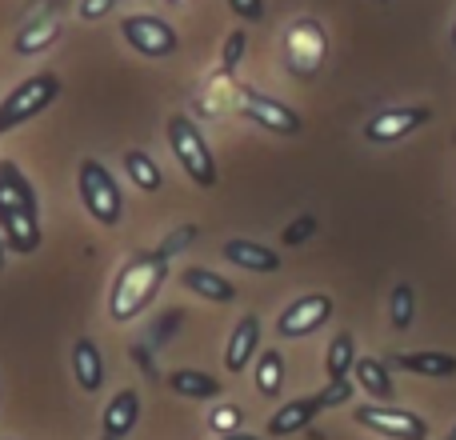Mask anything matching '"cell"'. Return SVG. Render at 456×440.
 <instances>
[{
	"mask_svg": "<svg viewBox=\"0 0 456 440\" xmlns=\"http://www.w3.org/2000/svg\"><path fill=\"white\" fill-rule=\"evenodd\" d=\"M0 236L8 240V252H16V257H32L45 244L37 189L12 160H0Z\"/></svg>",
	"mask_w": 456,
	"mask_h": 440,
	"instance_id": "1",
	"label": "cell"
},
{
	"mask_svg": "<svg viewBox=\"0 0 456 440\" xmlns=\"http://www.w3.org/2000/svg\"><path fill=\"white\" fill-rule=\"evenodd\" d=\"M168 281V257L160 249L149 252H133L125 265L117 268L109 289V316L117 324H128L144 313V308L157 300V292Z\"/></svg>",
	"mask_w": 456,
	"mask_h": 440,
	"instance_id": "2",
	"label": "cell"
},
{
	"mask_svg": "<svg viewBox=\"0 0 456 440\" xmlns=\"http://www.w3.org/2000/svg\"><path fill=\"white\" fill-rule=\"evenodd\" d=\"M165 136H168V149H173L176 165L184 168V176H189L197 189H216V181H221L216 157H213V149H208V141H205L197 120L176 112V117H168Z\"/></svg>",
	"mask_w": 456,
	"mask_h": 440,
	"instance_id": "3",
	"label": "cell"
},
{
	"mask_svg": "<svg viewBox=\"0 0 456 440\" xmlns=\"http://www.w3.org/2000/svg\"><path fill=\"white\" fill-rule=\"evenodd\" d=\"M77 192H80V205L85 213L104 228H117L125 220V192H120L117 176L104 160H93L85 157L77 168Z\"/></svg>",
	"mask_w": 456,
	"mask_h": 440,
	"instance_id": "4",
	"label": "cell"
},
{
	"mask_svg": "<svg viewBox=\"0 0 456 440\" xmlns=\"http://www.w3.org/2000/svg\"><path fill=\"white\" fill-rule=\"evenodd\" d=\"M56 96H61V77H56V72L45 69V72H32L28 80H20V85H16L12 93H4V101H0V136L28 125V120L40 117L45 109H53Z\"/></svg>",
	"mask_w": 456,
	"mask_h": 440,
	"instance_id": "5",
	"label": "cell"
},
{
	"mask_svg": "<svg viewBox=\"0 0 456 440\" xmlns=\"http://www.w3.org/2000/svg\"><path fill=\"white\" fill-rule=\"evenodd\" d=\"M236 112L276 136H300V128H305L297 109H289L284 101H273V96L260 93V88H236Z\"/></svg>",
	"mask_w": 456,
	"mask_h": 440,
	"instance_id": "6",
	"label": "cell"
},
{
	"mask_svg": "<svg viewBox=\"0 0 456 440\" xmlns=\"http://www.w3.org/2000/svg\"><path fill=\"white\" fill-rule=\"evenodd\" d=\"M120 37L128 40V48L141 56H149V61H168V56L181 48V37H176V29L168 20H160V16L152 12H133L120 20Z\"/></svg>",
	"mask_w": 456,
	"mask_h": 440,
	"instance_id": "7",
	"label": "cell"
},
{
	"mask_svg": "<svg viewBox=\"0 0 456 440\" xmlns=\"http://www.w3.org/2000/svg\"><path fill=\"white\" fill-rule=\"evenodd\" d=\"M353 420L388 440H428V420L409 409H393V404H361L353 412Z\"/></svg>",
	"mask_w": 456,
	"mask_h": 440,
	"instance_id": "8",
	"label": "cell"
},
{
	"mask_svg": "<svg viewBox=\"0 0 456 440\" xmlns=\"http://www.w3.org/2000/svg\"><path fill=\"white\" fill-rule=\"evenodd\" d=\"M332 316V297L329 292H308V297H297L281 316H276V332L284 340H300L313 337L316 329H324Z\"/></svg>",
	"mask_w": 456,
	"mask_h": 440,
	"instance_id": "9",
	"label": "cell"
},
{
	"mask_svg": "<svg viewBox=\"0 0 456 440\" xmlns=\"http://www.w3.org/2000/svg\"><path fill=\"white\" fill-rule=\"evenodd\" d=\"M433 120V109L428 104H404V109H385L377 112V117L364 120V136H369L372 144H396L404 141V136H412L420 125H428Z\"/></svg>",
	"mask_w": 456,
	"mask_h": 440,
	"instance_id": "10",
	"label": "cell"
},
{
	"mask_svg": "<svg viewBox=\"0 0 456 440\" xmlns=\"http://www.w3.org/2000/svg\"><path fill=\"white\" fill-rule=\"evenodd\" d=\"M221 257L228 260V265L244 268V273H276V268H281V252H273L268 244L244 240V236H232V240H224Z\"/></svg>",
	"mask_w": 456,
	"mask_h": 440,
	"instance_id": "11",
	"label": "cell"
},
{
	"mask_svg": "<svg viewBox=\"0 0 456 440\" xmlns=\"http://www.w3.org/2000/svg\"><path fill=\"white\" fill-rule=\"evenodd\" d=\"M260 348V321L256 316H240L236 321V329L228 332V345H224V369L228 372H244L252 364V356H256Z\"/></svg>",
	"mask_w": 456,
	"mask_h": 440,
	"instance_id": "12",
	"label": "cell"
},
{
	"mask_svg": "<svg viewBox=\"0 0 456 440\" xmlns=\"http://www.w3.org/2000/svg\"><path fill=\"white\" fill-rule=\"evenodd\" d=\"M388 369L412 372V377H425V380H449V377H456V356L452 353H436V348H420V353L393 356Z\"/></svg>",
	"mask_w": 456,
	"mask_h": 440,
	"instance_id": "13",
	"label": "cell"
},
{
	"mask_svg": "<svg viewBox=\"0 0 456 440\" xmlns=\"http://www.w3.org/2000/svg\"><path fill=\"white\" fill-rule=\"evenodd\" d=\"M72 377H77L80 393H101L104 385V356L93 337H80L72 345Z\"/></svg>",
	"mask_w": 456,
	"mask_h": 440,
	"instance_id": "14",
	"label": "cell"
},
{
	"mask_svg": "<svg viewBox=\"0 0 456 440\" xmlns=\"http://www.w3.org/2000/svg\"><path fill=\"white\" fill-rule=\"evenodd\" d=\"M316 417H321L316 396H297V401H289L284 409H276L273 417H268V436H297V433H305Z\"/></svg>",
	"mask_w": 456,
	"mask_h": 440,
	"instance_id": "15",
	"label": "cell"
},
{
	"mask_svg": "<svg viewBox=\"0 0 456 440\" xmlns=\"http://www.w3.org/2000/svg\"><path fill=\"white\" fill-rule=\"evenodd\" d=\"M136 420H141V393H136V388H120V393L109 401V409H104L101 425H104V436L120 440V436L133 433Z\"/></svg>",
	"mask_w": 456,
	"mask_h": 440,
	"instance_id": "16",
	"label": "cell"
},
{
	"mask_svg": "<svg viewBox=\"0 0 456 440\" xmlns=\"http://www.w3.org/2000/svg\"><path fill=\"white\" fill-rule=\"evenodd\" d=\"M181 284L189 292H197L200 300H213V305H228V300H236V284L224 281L221 273H213V268H200V265H189L181 273Z\"/></svg>",
	"mask_w": 456,
	"mask_h": 440,
	"instance_id": "17",
	"label": "cell"
},
{
	"mask_svg": "<svg viewBox=\"0 0 456 440\" xmlns=\"http://www.w3.org/2000/svg\"><path fill=\"white\" fill-rule=\"evenodd\" d=\"M61 12H53V16H45V20H28L20 32H16V40H12V53L16 56H37V53H45V48H53L56 40H61Z\"/></svg>",
	"mask_w": 456,
	"mask_h": 440,
	"instance_id": "18",
	"label": "cell"
},
{
	"mask_svg": "<svg viewBox=\"0 0 456 440\" xmlns=\"http://www.w3.org/2000/svg\"><path fill=\"white\" fill-rule=\"evenodd\" d=\"M353 377H356V385H361L369 396H377V401H393L396 396L393 369H388L385 361H377V356H356Z\"/></svg>",
	"mask_w": 456,
	"mask_h": 440,
	"instance_id": "19",
	"label": "cell"
},
{
	"mask_svg": "<svg viewBox=\"0 0 456 440\" xmlns=\"http://www.w3.org/2000/svg\"><path fill=\"white\" fill-rule=\"evenodd\" d=\"M165 385L173 388L176 396H189V401H213V396L224 393V380L208 377V372H200V369H176V372H168Z\"/></svg>",
	"mask_w": 456,
	"mask_h": 440,
	"instance_id": "20",
	"label": "cell"
},
{
	"mask_svg": "<svg viewBox=\"0 0 456 440\" xmlns=\"http://www.w3.org/2000/svg\"><path fill=\"white\" fill-rule=\"evenodd\" d=\"M252 380H256V393L260 396H268V401H273V396H281V388H284V353H281V348H260Z\"/></svg>",
	"mask_w": 456,
	"mask_h": 440,
	"instance_id": "21",
	"label": "cell"
},
{
	"mask_svg": "<svg viewBox=\"0 0 456 440\" xmlns=\"http://www.w3.org/2000/svg\"><path fill=\"white\" fill-rule=\"evenodd\" d=\"M125 176L133 181V189H141V192H160L165 189V173H160V165L141 149L125 152Z\"/></svg>",
	"mask_w": 456,
	"mask_h": 440,
	"instance_id": "22",
	"label": "cell"
},
{
	"mask_svg": "<svg viewBox=\"0 0 456 440\" xmlns=\"http://www.w3.org/2000/svg\"><path fill=\"white\" fill-rule=\"evenodd\" d=\"M353 364H356L353 332H337V337H332V345H329V353H324V372H329V380H348Z\"/></svg>",
	"mask_w": 456,
	"mask_h": 440,
	"instance_id": "23",
	"label": "cell"
},
{
	"mask_svg": "<svg viewBox=\"0 0 456 440\" xmlns=\"http://www.w3.org/2000/svg\"><path fill=\"white\" fill-rule=\"evenodd\" d=\"M393 329L404 332L412 324V313H417V292H412V284H396L393 289Z\"/></svg>",
	"mask_w": 456,
	"mask_h": 440,
	"instance_id": "24",
	"label": "cell"
},
{
	"mask_svg": "<svg viewBox=\"0 0 456 440\" xmlns=\"http://www.w3.org/2000/svg\"><path fill=\"white\" fill-rule=\"evenodd\" d=\"M184 324V308H168V313H160L157 321H152V329H149V345H152V353L157 348H165L168 345V337H173L176 329Z\"/></svg>",
	"mask_w": 456,
	"mask_h": 440,
	"instance_id": "25",
	"label": "cell"
},
{
	"mask_svg": "<svg viewBox=\"0 0 456 440\" xmlns=\"http://www.w3.org/2000/svg\"><path fill=\"white\" fill-rule=\"evenodd\" d=\"M353 393H356V385L353 380H329V385L316 393V404H321V412H329V409H340V404H348L353 401Z\"/></svg>",
	"mask_w": 456,
	"mask_h": 440,
	"instance_id": "26",
	"label": "cell"
},
{
	"mask_svg": "<svg viewBox=\"0 0 456 440\" xmlns=\"http://www.w3.org/2000/svg\"><path fill=\"white\" fill-rule=\"evenodd\" d=\"M197 236H200V228H197V224H192V220H189V224H176V228H173V232H168V236H165V244H157V249H160V252H165V257H168V260H173V257H176V252H184V249H189V244H192V240H197Z\"/></svg>",
	"mask_w": 456,
	"mask_h": 440,
	"instance_id": "27",
	"label": "cell"
},
{
	"mask_svg": "<svg viewBox=\"0 0 456 440\" xmlns=\"http://www.w3.org/2000/svg\"><path fill=\"white\" fill-rule=\"evenodd\" d=\"M244 45H248V32L244 29H232L224 37V48H221V69L224 72H236V64L244 61Z\"/></svg>",
	"mask_w": 456,
	"mask_h": 440,
	"instance_id": "28",
	"label": "cell"
},
{
	"mask_svg": "<svg viewBox=\"0 0 456 440\" xmlns=\"http://www.w3.org/2000/svg\"><path fill=\"white\" fill-rule=\"evenodd\" d=\"M313 232H316V216L305 213V216H297V220H292V224L281 232V244H284V249H297V244H305Z\"/></svg>",
	"mask_w": 456,
	"mask_h": 440,
	"instance_id": "29",
	"label": "cell"
},
{
	"mask_svg": "<svg viewBox=\"0 0 456 440\" xmlns=\"http://www.w3.org/2000/svg\"><path fill=\"white\" fill-rule=\"evenodd\" d=\"M240 417L244 412L236 409V404H221V409H213V417H208V425H213V433H240Z\"/></svg>",
	"mask_w": 456,
	"mask_h": 440,
	"instance_id": "30",
	"label": "cell"
},
{
	"mask_svg": "<svg viewBox=\"0 0 456 440\" xmlns=\"http://www.w3.org/2000/svg\"><path fill=\"white\" fill-rule=\"evenodd\" d=\"M117 4H120V0H80L77 16H80V20H104V16H109Z\"/></svg>",
	"mask_w": 456,
	"mask_h": 440,
	"instance_id": "31",
	"label": "cell"
},
{
	"mask_svg": "<svg viewBox=\"0 0 456 440\" xmlns=\"http://www.w3.org/2000/svg\"><path fill=\"white\" fill-rule=\"evenodd\" d=\"M128 356H133V364H136V369H141L149 380H160L157 361H152V348H149V345H133V348H128Z\"/></svg>",
	"mask_w": 456,
	"mask_h": 440,
	"instance_id": "32",
	"label": "cell"
},
{
	"mask_svg": "<svg viewBox=\"0 0 456 440\" xmlns=\"http://www.w3.org/2000/svg\"><path fill=\"white\" fill-rule=\"evenodd\" d=\"M228 8H232L240 20H252V24L265 16V0H228Z\"/></svg>",
	"mask_w": 456,
	"mask_h": 440,
	"instance_id": "33",
	"label": "cell"
},
{
	"mask_svg": "<svg viewBox=\"0 0 456 440\" xmlns=\"http://www.w3.org/2000/svg\"><path fill=\"white\" fill-rule=\"evenodd\" d=\"M216 440H260V436H252V433H224V436H216Z\"/></svg>",
	"mask_w": 456,
	"mask_h": 440,
	"instance_id": "34",
	"label": "cell"
},
{
	"mask_svg": "<svg viewBox=\"0 0 456 440\" xmlns=\"http://www.w3.org/2000/svg\"><path fill=\"white\" fill-rule=\"evenodd\" d=\"M4 260H8V240L0 236V268H4Z\"/></svg>",
	"mask_w": 456,
	"mask_h": 440,
	"instance_id": "35",
	"label": "cell"
},
{
	"mask_svg": "<svg viewBox=\"0 0 456 440\" xmlns=\"http://www.w3.org/2000/svg\"><path fill=\"white\" fill-rule=\"evenodd\" d=\"M449 440H456V425H452V433H449Z\"/></svg>",
	"mask_w": 456,
	"mask_h": 440,
	"instance_id": "36",
	"label": "cell"
},
{
	"mask_svg": "<svg viewBox=\"0 0 456 440\" xmlns=\"http://www.w3.org/2000/svg\"><path fill=\"white\" fill-rule=\"evenodd\" d=\"M452 45H456V24H452Z\"/></svg>",
	"mask_w": 456,
	"mask_h": 440,
	"instance_id": "37",
	"label": "cell"
},
{
	"mask_svg": "<svg viewBox=\"0 0 456 440\" xmlns=\"http://www.w3.org/2000/svg\"><path fill=\"white\" fill-rule=\"evenodd\" d=\"M173 4H189V0H173Z\"/></svg>",
	"mask_w": 456,
	"mask_h": 440,
	"instance_id": "38",
	"label": "cell"
},
{
	"mask_svg": "<svg viewBox=\"0 0 456 440\" xmlns=\"http://www.w3.org/2000/svg\"><path fill=\"white\" fill-rule=\"evenodd\" d=\"M101 440H112V436H101Z\"/></svg>",
	"mask_w": 456,
	"mask_h": 440,
	"instance_id": "39",
	"label": "cell"
},
{
	"mask_svg": "<svg viewBox=\"0 0 456 440\" xmlns=\"http://www.w3.org/2000/svg\"><path fill=\"white\" fill-rule=\"evenodd\" d=\"M380 4H388V0H380Z\"/></svg>",
	"mask_w": 456,
	"mask_h": 440,
	"instance_id": "40",
	"label": "cell"
}]
</instances>
